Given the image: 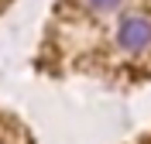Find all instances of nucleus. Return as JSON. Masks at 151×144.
Returning a JSON list of instances; mask_svg holds the SVG:
<instances>
[{
	"mask_svg": "<svg viewBox=\"0 0 151 144\" xmlns=\"http://www.w3.org/2000/svg\"><path fill=\"white\" fill-rule=\"evenodd\" d=\"M117 45L127 55H144L151 52V14L144 10H127L117 21Z\"/></svg>",
	"mask_w": 151,
	"mask_h": 144,
	"instance_id": "1",
	"label": "nucleus"
},
{
	"mask_svg": "<svg viewBox=\"0 0 151 144\" xmlns=\"http://www.w3.org/2000/svg\"><path fill=\"white\" fill-rule=\"evenodd\" d=\"M86 7L93 10V14H110V10H117L124 4V0H83Z\"/></svg>",
	"mask_w": 151,
	"mask_h": 144,
	"instance_id": "2",
	"label": "nucleus"
}]
</instances>
